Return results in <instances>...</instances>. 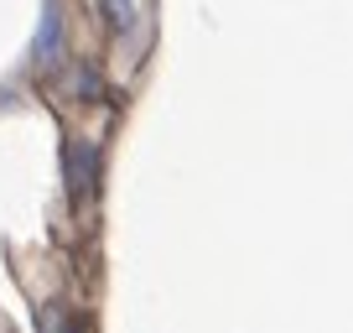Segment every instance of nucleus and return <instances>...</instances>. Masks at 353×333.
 I'll return each instance as SVG.
<instances>
[{"instance_id":"39448f33","label":"nucleus","mask_w":353,"mask_h":333,"mask_svg":"<svg viewBox=\"0 0 353 333\" xmlns=\"http://www.w3.org/2000/svg\"><path fill=\"white\" fill-rule=\"evenodd\" d=\"M42 333H73V328H68V318L57 307H42Z\"/></svg>"},{"instance_id":"f03ea898","label":"nucleus","mask_w":353,"mask_h":333,"mask_svg":"<svg viewBox=\"0 0 353 333\" xmlns=\"http://www.w3.org/2000/svg\"><path fill=\"white\" fill-rule=\"evenodd\" d=\"M68 193L73 198H88L94 178H99V146L94 141H68Z\"/></svg>"},{"instance_id":"7ed1b4c3","label":"nucleus","mask_w":353,"mask_h":333,"mask_svg":"<svg viewBox=\"0 0 353 333\" xmlns=\"http://www.w3.org/2000/svg\"><path fill=\"white\" fill-rule=\"evenodd\" d=\"M104 21L114 26V37H135V21H141V11H135V0H99Z\"/></svg>"},{"instance_id":"f257e3e1","label":"nucleus","mask_w":353,"mask_h":333,"mask_svg":"<svg viewBox=\"0 0 353 333\" xmlns=\"http://www.w3.org/2000/svg\"><path fill=\"white\" fill-rule=\"evenodd\" d=\"M32 57H37V68H57V63H63V11H57V0H47V6H42Z\"/></svg>"},{"instance_id":"20e7f679","label":"nucleus","mask_w":353,"mask_h":333,"mask_svg":"<svg viewBox=\"0 0 353 333\" xmlns=\"http://www.w3.org/2000/svg\"><path fill=\"white\" fill-rule=\"evenodd\" d=\"M78 94H83V99H99V73H94V68H78Z\"/></svg>"}]
</instances>
